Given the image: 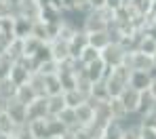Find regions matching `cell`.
Here are the masks:
<instances>
[{
  "instance_id": "obj_2",
  "label": "cell",
  "mask_w": 156,
  "mask_h": 139,
  "mask_svg": "<svg viewBox=\"0 0 156 139\" xmlns=\"http://www.w3.org/2000/svg\"><path fill=\"white\" fill-rule=\"evenodd\" d=\"M125 65L129 68L131 72H152V70H154L152 57L141 53V51H131V53H127Z\"/></svg>"
},
{
  "instance_id": "obj_19",
  "label": "cell",
  "mask_w": 156,
  "mask_h": 139,
  "mask_svg": "<svg viewBox=\"0 0 156 139\" xmlns=\"http://www.w3.org/2000/svg\"><path fill=\"white\" fill-rule=\"evenodd\" d=\"M63 99H66V108H72V110H76L80 103H84V101H87V97H84L78 89L63 91Z\"/></svg>"
},
{
  "instance_id": "obj_22",
  "label": "cell",
  "mask_w": 156,
  "mask_h": 139,
  "mask_svg": "<svg viewBox=\"0 0 156 139\" xmlns=\"http://www.w3.org/2000/svg\"><path fill=\"white\" fill-rule=\"evenodd\" d=\"M97 59H101V51H97V49L91 47V44H87V47L82 49V53L78 55V61H80L82 65H89V63H93V61H97Z\"/></svg>"
},
{
  "instance_id": "obj_3",
  "label": "cell",
  "mask_w": 156,
  "mask_h": 139,
  "mask_svg": "<svg viewBox=\"0 0 156 139\" xmlns=\"http://www.w3.org/2000/svg\"><path fill=\"white\" fill-rule=\"evenodd\" d=\"M125 57H127V51L122 49V44L118 42H112L108 44L104 51H101V59L108 68H116V65H122L125 63Z\"/></svg>"
},
{
  "instance_id": "obj_10",
  "label": "cell",
  "mask_w": 156,
  "mask_h": 139,
  "mask_svg": "<svg viewBox=\"0 0 156 139\" xmlns=\"http://www.w3.org/2000/svg\"><path fill=\"white\" fill-rule=\"evenodd\" d=\"M76 120H78V124L84 129V127H89V124H93V120H95V106L87 99L84 103H80L76 110Z\"/></svg>"
},
{
  "instance_id": "obj_32",
  "label": "cell",
  "mask_w": 156,
  "mask_h": 139,
  "mask_svg": "<svg viewBox=\"0 0 156 139\" xmlns=\"http://www.w3.org/2000/svg\"><path fill=\"white\" fill-rule=\"evenodd\" d=\"M61 139H78V131H66Z\"/></svg>"
},
{
  "instance_id": "obj_24",
  "label": "cell",
  "mask_w": 156,
  "mask_h": 139,
  "mask_svg": "<svg viewBox=\"0 0 156 139\" xmlns=\"http://www.w3.org/2000/svg\"><path fill=\"white\" fill-rule=\"evenodd\" d=\"M36 72L42 74V76H55V74H59V61H55V59H47V61H42V63L38 65Z\"/></svg>"
},
{
  "instance_id": "obj_15",
  "label": "cell",
  "mask_w": 156,
  "mask_h": 139,
  "mask_svg": "<svg viewBox=\"0 0 156 139\" xmlns=\"http://www.w3.org/2000/svg\"><path fill=\"white\" fill-rule=\"evenodd\" d=\"M89 44L95 47L97 51H104L108 44H112V36L108 30H101V32H91L89 34Z\"/></svg>"
},
{
  "instance_id": "obj_16",
  "label": "cell",
  "mask_w": 156,
  "mask_h": 139,
  "mask_svg": "<svg viewBox=\"0 0 156 139\" xmlns=\"http://www.w3.org/2000/svg\"><path fill=\"white\" fill-rule=\"evenodd\" d=\"M57 118L61 120V124H63L68 131H78V129H82V127L78 124V120H76V112L72 110V108H63V110L57 114Z\"/></svg>"
},
{
  "instance_id": "obj_34",
  "label": "cell",
  "mask_w": 156,
  "mask_h": 139,
  "mask_svg": "<svg viewBox=\"0 0 156 139\" xmlns=\"http://www.w3.org/2000/svg\"><path fill=\"white\" fill-rule=\"evenodd\" d=\"M47 139H61V135H49Z\"/></svg>"
},
{
  "instance_id": "obj_14",
  "label": "cell",
  "mask_w": 156,
  "mask_h": 139,
  "mask_svg": "<svg viewBox=\"0 0 156 139\" xmlns=\"http://www.w3.org/2000/svg\"><path fill=\"white\" fill-rule=\"evenodd\" d=\"M32 26H34V21H30L26 17H19V15H13V34H15V38L32 36Z\"/></svg>"
},
{
  "instance_id": "obj_37",
  "label": "cell",
  "mask_w": 156,
  "mask_h": 139,
  "mask_svg": "<svg viewBox=\"0 0 156 139\" xmlns=\"http://www.w3.org/2000/svg\"><path fill=\"white\" fill-rule=\"evenodd\" d=\"M38 2H40V0H38Z\"/></svg>"
},
{
  "instance_id": "obj_1",
  "label": "cell",
  "mask_w": 156,
  "mask_h": 139,
  "mask_svg": "<svg viewBox=\"0 0 156 139\" xmlns=\"http://www.w3.org/2000/svg\"><path fill=\"white\" fill-rule=\"evenodd\" d=\"M129 78H131V70L125 63L122 65H116V68H110V72L105 76V84H108V91H110V99L112 97H118L129 86Z\"/></svg>"
},
{
  "instance_id": "obj_25",
  "label": "cell",
  "mask_w": 156,
  "mask_h": 139,
  "mask_svg": "<svg viewBox=\"0 0 156 139\" xmlns=\"http://www.w3.org/2000/svg\"><path fill=\"white\" fill-rule=\"evenodd\" d=\"M127 4H129V6L133 9V11H135V13L148 15V13L152 11V4H154V0H127Z\"/></svg>"
},
{
  "instance_id": "obj_12",
  "label": "cell",
  "mask_w": 156,
  "mask_h": 139,
  "mask_svg": "<svg viewBox=\"0 0 156 139\" xmlns=\"http://www.w3.org/2000/svg\"><path fill=\"white\" fill-rule=\"evenodd\" d=\"M87 44H89V34L80 28L76 34L70 38V53H72V59H78V55L82 53V49H84Z\"/></svg>"
},
{
  "instance_id": "obj_7",
  "label": "cell",
  "mask_w": 156,
  "mask_h": 139,
  "mask_svg": "<svg viewBox=\"0 0 156 139\" xmlns=\"http://www.w3.org/2000/svg\"><path fill=\"white\" fill-rule=\"evenodd\" d=\"M118 99H120V103L125 106L127 114H135V112H137V106H139V99H141V93H139L137 89H133V86H127V89L118 95Z\"/></svg>"
},
{
  "instance_id": "obj_29",
  "label": "cell",
  "mask_w": 156,
  "mask_h": 139,
  "mask_svg": "<svg viewBox=\"0 0 156 139\" xmlns=\"http://www.w3.org/2000/svg\"><path fill=\"white\" fill-rule=\"evenodd\" d=\"M127 4V0H105V9H110V11H118V9H122Z\"/></svg>"
},
{
  "instance_id": "obj_20",
  "label": "cell",
  "mask_w": 156,
  "mask_h": 139,
  "mask_svg": "<svg viewBox=\"0 0 156 139\" xmlns=\"http://www.w3.org/2000/svg\"><path fill=\"white\" fill-rule=\"evenodd\" d=\"M36 97H38V95L34 93V89L26 82V84H19V86H17V91H15V97H13V99H17L19 103L27 106V103H30L32 99H36Z\"/></svg>"
},
{
  "instance_id": "obj_28",
  "label": "cell",
  "mask_w": 156,
  "mask_h": 139,
  "mask_svg": "<svg viewBox=\"0 0 156 139\" xmlns=\"http://www.w3.org/2000/svg\"><path fill=\"white\" fill-rule=\"evenodd\" d=\"M141 139H156V129L148 127V124H141Z\"/></svg>"
},
{
  "instance_id": "obj_18",
  "label": "cell",
  "mask_w": 156,
  "mask_h": 139,
  "mask_svg": "<svg viewBox=\"0 0 156 139\" xmlns=\"http://www.w3.org/2000/svg\"><path fill=\"white\" fill-rule=\"evenodd\" d=\"M27 127H30L34 139H47L49 137V122H47V118H42V120H32V122H27Z\"/></svg>"
},
{
  "instance_id": "obj_6",
  "label": "cell",
  "mask_w": 156,
  "mask_h": 139,
  "mask_svg": "<svg viewBox=\"0 0 156 139\" xmlns=\"http://www.w3.org/2000/svg\"><path fill=\"white\" fill-rule=\"evenodd\" d=\"M6 114H9V118L15 122V127H21V124H27V108L23 103H19L17 99H11L9 103H6Z\"/></svg>"
},
{
  "instance_id": "obj_31",
  "label": "cell",
  "mask_w": 156,
  "mask_h": 139,
  "mask_svg": "<svg viewBox=\"0 0 156 139\" xmlns=\"http://www.w3.org/2000/svg\"><path fill=\"white\" fill-rule=\"evenodd\" d=\"M89 6H91V11H99V9H105V0H89Z\"/></svg>"
},
{
  "instance_id": "obj_11",
  "label": "cell",
  "mask_w": 156,
  "mask_h": 139,
  "mask_svg": "<svg viewBox=\"0 0 156 139\" xmlns=\"http://www.w3.org/2000/svg\"><path fill=\"white\" fill-rule=\"evenodd\" d=\"M152 72H131V78H129V86L137 89L139 93L148 91L150 84H152Z\"/></svg>"
},
{
  "instance_id": "obj_30",
  "label": "cell",
  "mask_w": 156,
  "mask_h": 139,
  "mask_svg": "<svg viewBox=\"0 0 156 139\" xmlns=\"http://www.w3.org/2000/svg\"><path fill=\"white\" fill-rule=\"evenodd\" d=\"M144 34H148V36H152V38L156 40V21H150V19H148V26L144 28Z\"/></svg>"
},
{
  "instance_id": "obj_17",
  "label": "cell",
  "mask_w": 156,
  "mask_h": 139,
  "mask_svg": "<svg viewBox=\"0 0 156 139\" xmlns=\"http://www.w3.org/2000/svg\"><path fill=\"white\" fill-rule=\"evenodd\" d=\"M122 133H125V122L120 120H112L101 133V139H122Z\"/></svg>"
},
{
  "instance_id": "obj_23",
  "label": "cell",
  "mask_w": 156,
  "mask_h": 139,
  "mask_svg": "<svg viewBox=\"0 0 156 139\" xmlns=\"http://www.w3.org/2000/svg\"><path fill=\"white\" fill-rule=\"evenodd\" d=\"M47 106H49V116H57L59 112L66 108L63 93H61V95H49V97H47Z\"/></svg>"
},
{
  "instance_id": "obj_26",
  "label": "cell",
  "mask_w": 156,
  "mask_h": 139,
  "mask_svg": "<svg viewBox=\"0 0 156 139\" xmlns=\"http://www.w3.org/2000/svg\"><path fill=\"white\" fill-rule=\"evenodd\" d=\"M137 51H141V53H146V55H154L156 53V40L152 36H148V34H144V38H141V42H139V49Z\"/></svg>"
},
{
  "instance_id": "obj_27",
  "label": "cell",
  "mask_w": 156,
  "mask_h": 139,
  "mask_svg": "<svg viewBox=\"0 0 156 139\" xmlns=\"http://www.w3.org/2000/svg\"><path fill=\"white\" fill-rule=\"evenodd\" d=\"M15 129H17V127H15V122L9 118V114H6V112H2V114H0V133H9V135H13V133H15Z\"/></svg>"
},
{
  "instance_id": "obj_8",
  "label": "cell",
  "mask_w": 156,
  "mask_h": 139,
  "mask_svg": "<svg viewBox=\"0 0 156 139\" xmlns=\"http://www.w3.org/2000/svg\"><path fill=\"white\" fill-rule=\"evenodd\" d=\"M49 47H51V55L55 61H68V59H72V53H70V40H63V38H55L49 42Z\"/></svg>"
},
{
  "instance_id": "obj_35",
  "label": "cell",
  "mask_w": 156,
  "mask_h": 139,
  "mask_svg": "<svg viewBox=\"0 0 156 139\" xmlns=\"http://www.w3.org/2000/svg\"><path fill=\"white\" fill-rule=\"evenodd\" d=\"M152 65H154V70H156V53L152 55Z\"/></svg>"
},
{
  "instance_id": "obj_4",
  "label": "cell",
  "mask_w": 156,
  "mask_h": 139,
  "mask_svg": "<svg viewBox=\"0 0 156 139\" xmlns=\"http://www.w3.org/2000/svg\"><path fill=\"white\" fill-rule=\"evenodd\" d=\"M13 15L26 17L30 21H38V19H40V2H38V0H21V2L15 6Z\"/></svg>"
},
{
  "instance_id": "obj_9",
  "label": "cell",
  "mask_w": 156,
  "mask_h": 139,
  "mask_svg": "<svg viewBox=\"0 0 156 139\" xmlns=\"http://www.w3.org/2000/svg\"><path fill=\"white\" fill-rule=\"evenodd\" d=\"M108 72H110V68H108V65L104 63V59H97V61H93V63L84 65V74H87V78H89L91 82H99V80H105Z\"/></svg>"
},
{
  "instance_id": "obj_36",
  "label": "cell",
  "mask_w": 156,
  "mask_h": 139,
  "mask_svg": "<svg viewBox=\"0 0 156 139\" xmlns=\"http://www.w3.org/2000/svg\"><path fill=\"white\" fill-rule=\"evenodd\" d=\"M2 55H4V49H2V47H0V57H2Z\"/></svg>"
},
{
  "instance_id": "obj_5",
  "label": "cell",
  "mask_w": 156,
  "mask_h": 139,
  "mask_svg": "<svg viewBox=\"0 0 156 139\" xmlns=\"http://www.w3.org/2000/svg\"><path fill=\"white\" fill-rule=\"evenodd\" d=\"M27 108V122L32 120H42L49 118V106H47V95L44 97H36L26 106Z\"/></svg>"
},
{
  "instance_id": "obj_33",
  "label": "cell",
  "mask_w": 156,
  "mask_h": 139,
  "mask_svg": "<svg viewBox=\"0 0 156 139\" xmlns=\"http://www.w3.org/2000/svg\"><path fill=\"white\" fill-rule=\"evenodd\" d=\"M148 19L150 21H156V0H154V4H152V11L148 13Z\"/></svg>"
},
{
  "instance_id": "obj_21",
  "label": "cell",
  "mask_w": 156,
  "mask_h": 139,
  "mask_svg": "<svg viewBox=\"0 0 156 139\" xmlns=\"http://www.w3.org/2000/svg\"><path fill=\"white\" fill-rule=\"evenodd\" d=\"M63 93V86H61V80L59 76H44V95H61Z\"/></svg>"
},
{
  "instance_id": "obj_13",
  "label": "cell",
  "mask_w": 156,
  "mask_h": 139,
  "mask_svg": "<svg viewBox=\"0 0 156 139\" xmlns=\"http://www.w3.org/2000/svg\"><path fill=\"white\" fill-rule=\"evenodd\" d=\"M89 101H91L93 106L110 101V91H108V84H105V80H99V82H93V89H91V95H89Z\"/></svg>"
}]
</instances>
